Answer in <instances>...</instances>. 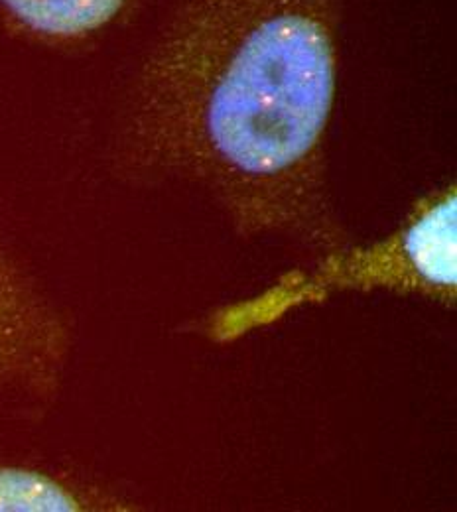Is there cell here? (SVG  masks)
<instances>
[{
	"label": "cell",
	"instance_id": "cell-1",
	"mask_svg": "<svg viewBox=\"0 0 457 512\" xmlns=\"http://www.w3.org/2000/svg\"><path fill=\"white\" fill-rule=\"evenodd\" d=\"M339 16V0H176L119 115L117 168L196 186L245 235L337 245Z\"/></svg>",
	"mask_w": 457,
	"mask_h": 512
},
{
	"label": "cell",
	"instance_id": "cell-2",
	"mask_svg": "<svg viewBox=\"0 0 457 512\" xmlns=\"http://www.w3.org/2000/svg\"><path fill=\"white\" fill-rule=\"evenodd\" d=\"M69 351L64 314L0 245V394L50 398L64 379Z\"/></svg>",
	"mask_w": 457,
	"mask_h": 512
},
{
	"label": "cell",
	"instance_id": "cell-3",
	"mask_svg": "<svg viewBox=\"0 0 457 512\" xmlns=\"http://www.w3.org/2000/svg\"><path fill=\"white\" fill-rule=\"evenodd\" d=\"M138 0H0L8 22L46 44H75L115 24Z\"/></svg>",
	"mask_w": 457,
	"mask_h": 512
},
{
	"label": "cell",
	"instance_id": "cell-4",
	"mask_svg": "<svg viewBox=\"0 0 457 512\" xmlns=\"http://www.w3.org/2000/svg\"><path fill=\"white\" fill-rule=\"evenodd\" d=\"M127 501L48 471L0 465V512L127 511Z\"/></svg>",
	"mask_w": 457,
	"mask_h": 512
}]
</instances>
